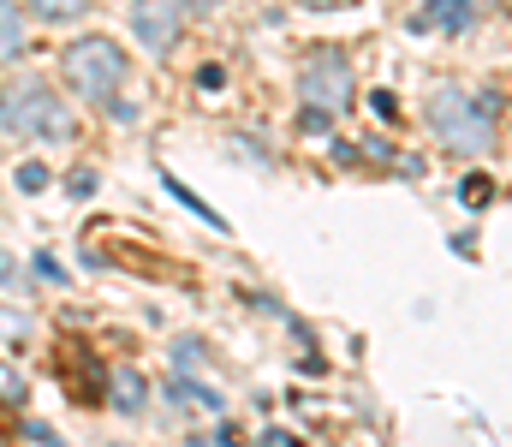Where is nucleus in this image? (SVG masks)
I'll return each instance as SVG.
<instances>
[{"mask_svg": "<svg viewBox=\"0 0 512 447\" xmlns=\"http://www.w3.org/2000/svg\"><path fill=\"white\" fill-rule=\"evenodd\" d=\"M429 126L453 155H489V144H495V102H483V96H471L459 84H441L429 96Z\"/></svg>", "mask_w": 512, "mask_h": 447, "instance_id": "obj_1", "label": "nucleus"}, {"mask_svg": "<svg viewBox=\"0 0 512 447\" xmlns=\"http://www.w3.org/2000/svg\"><path fill=\"white\" fill-rule=\"evenodd\" d=\"M0 126L12 138H72V108H60V96L42 78H6L0 84Z\"/></svg>", "mask_w": 512, "mask_h": 447, "instance_id": "obj_2", "label": "nucleus"}, {"mask_svg": "<svg viewBox=\"0 0 512 447\" xmlns=\"http://www.w3.org/2000/svg\"><path fill=\"white\" fill-rule=\"evenodd\" d=\"M60 72L72 84V96L84 102H114V90L126 84V48L114 36H78L66 54H60Z\"/></svg>", "mask_w": 512, "mask_h": 447, "instance_id": "obj_3", "label": "nucleus"}, {"mask_svg": "<svg viewBox=\"0 0 512 447\" xmlns=\"http://www.w3.org/2000/svg\"><path fill=\"white\" fill-rule=\"evenodd\" d=\"M298 90L310 108H328V114H346L352 96H358V78H352V60L340 48H316L304 54V72H298Z\"/></svg>", "mask_w": 512, "mask_h": 447, "instance_id": "obj_4", "label": "nucleus"}, {"mask_svg": "<svg viewBox=\"0 0 512 447\" xmlns=\"http://www.w3.org/2000/svg\"><path fill=\"white\" fill-rule=\"evenodd\" d=\"M131 30L143 36V48L173 54V42L185 36V0H131Z\"/></svg>", "mask_w": 512, "mask_h": 447, "instance_id": "obj_5", "label": "nucleus"}, {"mask_svg": "<svg viewBox=\"0 0 512 447\" xmlns=\"http://www.w3.org/2000/svg\"><path fill=\"white\" fill-rule=\"evenodd\" d=\"M471 18H477V0H423V12H417L423 30H465Z\"/></svg>", "mask_w": 512, "mask_h": 447, "instance_id": "obj_6", "label": "nucleus"}, {"mask_svg": "<svg viewBox=\"0 0 512 447\" xmlns=\"http://www.w3.org/2000/svg\"><path fill=\"white\" fill-rule=\"evenodd\" d=\"M24 48H30V24H24V12L12 0H0V66H12Z\"/></svg>", "mask_w": 512, "mask_h": 447, "instance_id": "obj_7", "label": "nucleus"}, {"mask_svg": "<svg viewBox=\"0 0 512 447\" xmlns=\"http://www.w3.org/2000/svg\"><path fill=\"white\" fill-rule=\"evenodd\" d=\"M161 185H167V191H173V203H185V209H191V215H203V221H209V227H227V221H221V215H215V209H209V203H203V197H197V191H191V185H179V179H173V173H161Z\"/></svg>", "mask_w": 512, "mask_h": 447, "instance_id": "obj_8", "label": "nucleus"}, {"mask_svg": "<svg viewBox=\"0 0 512 447\" xmlns=\"http://www.w3.org/2000/svg\"><path fill=\"white\" fill-rule=\"evenodd\" d=\"M114 406H120V412H143V376H137V370H120V376H114Z\"/></svg>", "mask_w": 512, "mask_h": 447, "instance_id": "obj_9", "label": "nucleus"}, {"mask_svg": "<svg viewBox=\"0 0 512 447\" xmlns=\"http://www.w3.org/2000/svg\"><path fill=\"white\" fill-rule=\"evenodd\" d=\"M167 400H179V406H203V412H221V394H209V388H197V382H167Z\"/></svg>", "mask_w": 512, "mask_h": 447, "instance_id": "obj_10", "label": "nucleus"}, {"mask_svg": "<svg viewBox=\"0 0 512 447\" xmlns=\"http://www.w3.org/2000/svg\"><path fill=\"white\" fill-rule=\"evenodd\" d=\"M30 12H36V18H48V24H66V18L90 12V0H30Z\"/></svg>", "mask_w": 512, "mask_h": 447, "instance_id": "obj_11", "label": "nucleus"}, {"mask_svg": "<svg viewBox=\"0 0 512 447\" xmlns=\"http://www.w3.org/2000/svg\"><path fill=\"white\" fill-rule=\"evenodd\" d=\"M24 400H30V382L12 364H0V406H24Z\"/></svg>", "mask_w": 512, "mask_h": 447, "instance_id": "obj_12", "label": "nucleus"}, {"mask_svg": "<svg viewBox=\"0 0 512 447\" xmlns=\"http://www.w3.org/2000/svg\"><path fill=\"white\" fill-rule=\"evenodd\" d=\"M495 197V179L489 173H465V209H489Z\"/></svg>", "mask_w": 512, "mask_h": 447, "instance_id": "obj_13", "label": "nucleus"}, {"mask_svg": "<svg viewBox=\"0 0 512 447\" xmlns=\"http://www.w3.org/2000/svg\"><path fill=\"white\" fill-rule=\"evenodd\" d=\"M42 185H48V167L42 161H24L18 167V191H42Z\"/></svg>", "mask_w": 512, "mask_h": 447, "instance_id": "obj_14", "label": "nucleus"}, {"mask_svg": "<svg viewBox=\"0 0 512 447\" xmlns=\"http://www.w3.org/2000/svg\"><path fill=\"white\" fill-rule=\"evenodd\" d=\"M30 334V316H18V310H0V340H24Z\"/></svg>", "mask_w": 512, "mask_h": 447, "instance_id": "obj_15", "label": "nucleus"}, {"mask_svg": "<svg viewBox=\"0 0 512 447\" xmlns=\"http://www.w3.org/2000/svg\"><path fill=\"white\" fill-rule=\"evenodd\" d=\"M370 114H376V120H399V102H393V90H370Z\"/></svg>", "mask_w": 512, "mask_h": 447, "instance_id": "obj_16", "label": "nucleus"}, {"mask_svg": "<svg viewBox=\"0 0 512 447\" xmlns=\"http://www.w3.org/2000/svg\"><path fill=\"white\" fill-rule=\"evenodd\" d=\"M328 120H334L328 108H304V120H298V126H304V132H328Z\"/></svg>", "mask_w": 512, "mask_h": 447, "instance_id": "obj_17", "label": "nucleus"}, {"mask_svg": "<svg viewBox=\"0 0 512 447\" xmlns=\"http://www.w3.org/2000/svg\"><path fill=\"white\" fill-rule=\"evenodd\" d=\"M66 191H72V197H90V191H96V173H72Z\"/></svg>", "mask_w": 512, "mask_h": 447, "instance_id": "obj_18", "label": "nucleus"}, {"mask_svg": "<svg viewBox=\"0 0 512 447\" xmlns=\"http://www.w3.org/2000/svg\"><path fill=\"white\" fill-rule=\"evenodd\" d=\"M197 84H203V90H221V84H227V72H221V66H203V72H197Z\"/></svg>", "mask_w": 512, "mask_h": 447, "instance_id": "obj_19", "label": "nucleus"}, {"mask_svg": "<svg viewBox=\"0 0 512 447\" xmlns=\"http://www.w3.org/2000/svg\"><path fill=\"white\" fill-rule=\"evenodd\" d=\"M24 442H60V436H54L48 424H24Z\"/></svg>", "mask_w": 512, "mask_h": 447, "instance_id": "obj_20", "label": "nucleus"}, {"mask_svg": "<svg viewBox=\"0 0 512 447\" xmlns=\"http://www.w3.org/2000/svg\"><path fill=\"white\" fill-rule=\"evenodd\" d=\"M298 6H310V12H340V6H352V0H298Z\"/></svg>", "mask_w": 512, "mask_h": 447, "instance_id": "obj_21", "label": "nucleus"}, {"mask_svg": "<svg viewBox=\"0 0 512 447\" xmlns=\"http://www.w3.org/2000/svg\"><path fill=\"white\" fill-rule=\"evenodd\" d=\"M209 6H215V0H185V12H209Z\"/></svg>", "mask_w": 512, "mask_h": 447, "instance_id": "obj_22", "label": "nucleus"}, {"mask_svg": "<svg viewBox=\"0 0 512 447\" xmlns=\"http://www.w3.org/2000/svg\"><path fill=\"white\" fill-rule=\"evenodd\" d=\"M12 275H18V269H12V263H6V257H0V281H12Z\"/></svg>", "mask_w": 512, "mask_h": 447, "instance_id": "obj_23", "label": "nucleus"}]
</instances>
